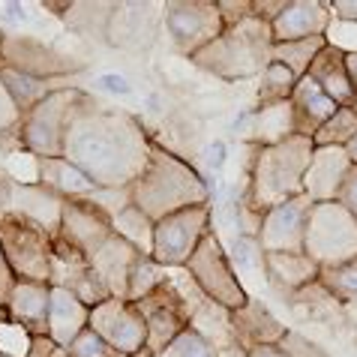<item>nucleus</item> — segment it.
<instances>
[{
    "mask_svg": "<svg viewBox=\"0 0 357 357\" xmlns=\"http://www.w3.org/2000/svg\"><path fill=\"white\" fill-rule=\"evenodd\" d=\"M151 135L135 114L105 105L91 93L75 108L63 142V160L105 190H126L144 172Z\"/></svg>",
    "mask_w": 357,
    "mask_h": 357,
    "instance_id": "f257e3e1",
    "label": "nucleus"
},
{
    "mask_svg": "<svg viewBox=\"0 0 357 357\" xmlns=\"http://www.w3.org/2000/svg\"><path fill=\"white\" fill-rule=\"evenodd\" d=\"M130 202L138 211H144L153 222H160L162 216L177 213L183 207L211 204L213 190L198 174L195 165H190L174 151H168V147H162L160 142L151 138L147 165L130 186Z\"/></svg>",
    "mask_w": 357,
    "mask_h": 357,
    "instance_id": "f03ea898",
    "label": "nucleus"
},
{
    "mask_svg": "<svg viewBox=\"0 0 357 357\" xmlns=\"http://www.w3.org/2000/svg\"><path fill=\"white\" fill-rule=\"evenodd\" d=\"M312 153L315 144L306 135H291L273 147H252L243 204L255 216H264L271 207L303 195V177L312 162Z\"/></svg>",
    "mask_w": 357,
    "mask_h": 357,
    "instance_id": "7ed1b4c3",
    "label": "nucleus"
},
{
    "mask_svg": "<svg viewBox=\"0 0 357 357\" xmlns=\"http://www.w3.org/2000/svg\"><path fill=\"white\" fill-rule=\"evenodd\" d=\"M271 52H273L271 24L250 15L237 27H225L211 45L202 48L190 61L198 69L211 73L213 78L243 82V78H259L264 73V66L271 63Z\"/></svg>",
    "mask_w": 357,
    "mask_h": 357,
    "instance_id": "20e7f679",
    "label": "nucleus"
},
{
    "mask_svg": "<svg viewBox=\"0 0 357 357\" xmlns=\"http://www.w3.org/2000/svg\"><path fill=\"white\" fill-rule=\"evenodd\" d=\"M87 91L69 84L54 91L52 96H45L39 105H33L31 112L22 117V142L24 151L39 156V160H54V156H63V142L69 132V123H73L75 108L84 102Z\"/></svg>",
    "mask_w": 357,
    "mask_h": 357,
    "instance_id": "39448f33",
    "label": "nucleus"
},
{
    "mask_svg": "<svg viewBox=\"0 0 357 357\" xmlns=\"http://www.w3.org/2000/svg\"><path fill=\"white\" fill-rule=\"evenodd\" d=\"M183 271L190 273V280L198 285V291H202L207 301H213L216 306H222L228 312L243 310V306L250 303V291L243 289L241 276H237V271L231 267L228 250L222 246L216 228H211V231L202 237V243H198V250L192 252V259L186 261Z\"/></svg>",
    "mask_w": 357,
    "mask_h": 357,
    "instance_id": "423d86ee",
    "label": "nucleus"
},
{
    "mask_svg": "<svg viewBox=\"0 0 357 357\" xmlns=\"http://www.w3.org/2000/svg\"><path fill=\"white\" fill-rule=\"evenodd\" d=\"M303 252L319 267H336L357 259V220L340 202L312 204Z\"/></svg>",
    "mask_w": 357,
    "mask_h": 357,
    "instance_id": "0eeeda50",
    "label": "nucleus"
},
{
    "mask_svg": "<svg viewBox=\"0 0 357 357\" xmlns=\"http://www.w3.org/2000/svg\"><path fill=\"white\" fill-rule=\"evenodd\" d=\"M0 66L33 78H73L75 73H84L87 61L63 52V48L48 45L36 36L6 31L3 43H0Z\"/></svg>",
    "mask_w": 357,
    "mask_h": 357,
    "instance_id": "6e6552de",
    "label": "nucleus"
},
{
    "mask_svg": "<svg viewBox=\"0 0 357 357\" xmlns=\"http://www.w3.org/2000/svg\"><path fill=\"white\" fill-rule=\"evenodd\" d=\"M0 246L18 280L48 282L52 276L54 237L22 216H0Z\"/></svg>",
    "mask_w": 357,
    "mask_h": 357,
    "instance_id": "1a4fd4ad",
    "label": "nucleus"
},
{
    "mask_svg": "<svg viewBox=\"0 0 357 357\" xmlns=\"http://www.w3.org/2000/svg\"><path fill=\"white\" fill-rule=\"evenodd\" d=\"M213 204L183 207L177 213L162 216L153 228V259L162 267H186L198 250L202 237L213 228Z\"/></svg>",
    "mask_w": 357,
    "mask_h": 357,
    "instance_id": "9d476101",
    "label": "nucleus"
},
{
    "mask_svg": "<svg viewBox=\"0 0 357 357\" xmlns=\"http://www.w3.org/2000/svg\"><path fill=\"white\" fill-rule=\"evenodd\" d=\"M135 306L142 310L144 324H147V345L144 349L153 357L160 351H165L177 336L192 327V306L186 301V294L172 282V276H168L160 289H153L147 297L135 301Z\"/></svg>",
    "mask_w": 357,
    "mask_h": 357,
    "instance_id": "9b49d317",
    "label": "nucleus"
},
{
    "mask_svg": "<svg viewBox=\"0 0 357 357\" xmlns=\"http://www.w3.org/2000/svg\"><path fill=\"white\" fill-rule=\"evenodd\" d=\"M165 31L174 48L186 57H195L220 36L222 18L216 0H168L165 3Z\"/></svg>",
    "mask_w": 357,
    "mask_h": 357,
    "instance_id": "f8f14e48",
    "label": "nucleus"
},
{
    "mask_svg": "<svg viewBox=\"0 0 357 357\" xmlns=\"http://www.w3.org/2000/svg\"><path fill=\"white\" fill-rule=\"evenodd\" d=\"M91 331L102 336L112 349L130 354V357L144 351V345H147V324H144V315L135 306V301L112 297V301L93 306Z\"/></svg>",
    "mask_w": 357,
    "mask_h": 357,
    "instance_id": "ddd939ff",
    "label": "nucleus"
},
{
    "mask_svg": "<svg viewBox=\"0 0 357 357\" xmlns=\"http://www.w3.org/2000/svg\"><path fill=\"white\" fill-rule=\"evenodd\" d=\"M312 204L315 202L303 192V195L291 198V202L271 207V211L261 216V225H259L261 250L264 252H303Z\"/></svg>",
    "mask_w": 357,
    "mask_h": 357,
    "instance_id": "4468645a",
    "label": "nucleus"
},
{
    "mask_svg": "<svg viewBox=\"0 0 357 357\" xmlns=\"http://www.w3.org/2000/svg\"><path fill=\"white\" fill-rule=\"evenodd\" d=\"M165 24V3H114V13L105 27V43L123 52H142Z\"/></svg>",
    "mask_w": 357,
    "mask_h": 357,
    "instance_id": "2eb2a0df",
    "label": "nucleus"
},
{
    "mask_svg": "<svg viewBox=\"0 0 357 357\" xmlns=\"http://www.w3.org/2000/svg\"><path fill=\"white\" fill-rule=\"evenodd\" d=\"M57 237L66 241L69 246H75L87 259H93L114 237V225H112V216L99 211L93 202H87V198H66Z\"/></svg>",
    "mask_w": 357,
    "mask_h": 357,
    "instance_id": "dca6fc26",
    "label": "nucleus"
},
{
    "mask_svg": "<svg viewBox=\"0 0 357 357\" xmlns=\"http://www.w3.org/2000/svg\"><path fill=\"white\" fill-rule=\"evenodd\" d=\"M333 24V9L324 0H289L285 9L271 24L273 45L276 43H297V39L327 36Z\"/></svg>",
    "mask_w": 357,
    "mask_h": 357,
    "instance_id": "f3484780",
    "label": "nucleus"
},
{
    "mask_svg": "<svg viewBox=\"0 0 357 357\" xmlns=\"http://www.w3.org/2000/svg\"><path fill=\"white\" fill-rule=\"evenodd\" d=\"M351 156L345 147H315L312 162L306 168L303 177V192L312 198L315 204L336 202L345 177L351 172Z\"/></svg>",
    "mask_w": 357,
    "mask_h": 357,
    "instance_id": "a211bd4d",
    "label": "nucleus"
},
{
    "mask_svg": "<svg viewBox=\"0 0 357 357\" xmlns=\"http://www.w3.org/2000/svg\"><path fill=\"white\" fill-rule=\"evenodd\" d=\"M63 202L66 198L54 195L45 190L43 183H15L13 202H9V216H22V220L39 225L43 231L57 237L61 231V216H63ZM3 213V216H6Z\"/></svg>",
    "mask_w": 357,
    "mask_h": 357,
    "instance_id": "6ab92c4d",
    "label": "nucleus"
},
{
    "mask_svg": "<svg viewBox=\"0 0 357 357\" xmlns=\"http://www.w3.org/2000/svg\"><path fill=\"white\" fill-rule=\"evenodd\" d=\"M48 306H52V285L18 280L13 294H9L6 315L31 336H48Z\"/></svg>",
    "mask_w": 357,
    "mask_h": 357,
    "instance_id": "aec40b11",
    "label": "nucleus"
},
{
    "mask_svg": "<svg viewBox=\"0 0 357 357\" xmlns=\"http://www.w3.org/2000/svg\"><path fill=\"white\" fill-rule=\"evenodd\" d=\"M228 327H231V340L243 349L252 345H276L285 336V327L273 319V312L267 310L261 301L250 297V303L243 310L228 312Z\"/></svg>",
    "mask_w": 357,
    "mask_h": 357,
    "instance_id": "412c9836",
    "label": "nucleus"
},
{
    "mask_svg": "<svg viewBox=\"0 0 357 357\" xmlns=\"http://www.w3.org/2000/svg\"><path fill=\"white\" fill-rule=\"evenodd\" d=\"M340 112V105L327 96L310 75H303L297 82L294 93H291V114H294V135H306L312 138L331 117Z\"/></svg>",
    "mask_w": 357,
    "mask_h": 357,
    "instance_id": "4be33fe9",
    "label": "nucleus"
},
{
    "mask_svg": "<svg viewBox=\"0 0 357 357\" xmlns=\"http://www.w3.org/2000/svg\"><path fill=\"white\" fill-rule=\"evenodd\" d=\"M138 259V250L123 241V237H112L102 250H99L93 259H91V267L96 271V276L102 280V285L108 289L112 297H121L126 301V294H130V273H132V264Z\"/></svg>",
    "mask_w": 357,
    "mask_h": 357,
    "instance_id": "5701e85b",
    "label": "nucleus"
},
{
    "mask_svg": "<svg viewBox=\"0 0 357 357\" xmlns=\"http://www.w3.org/2000/svg\"><path fill=\"white\" fill-rule=\"evenodd\" d=\"M91 327V306L82 303L66 289L52 285V306H48V340H54L61 349H69L78 336Z\"/></svg>",
    "mask_w": 357,
    "mask_h": 357,
    "instance_id": "b1692460",
    "label": "nucleus"
},
{
    "mask_svg": "<svg viewBox=\"0 0 357 357\" xmlns=\"http://www.w3.org/2000/svg\"><path fill=\"white\" fill-rule=\"evenodd\" d=\"M306 75H310L340 108H354V84L349 78V69H345V52L342 48L327 43L319 52V57L312 61Z\"/></svg>",
    "mask_w": 357,
    "mask_h": 357,
    "instance_id": "393cba45",
    "label": "nucleus"
},
{
    "mask_svg": "<svg viewBox=\"0 0 357 357\" xmlns=\"http://www.w3.org/2000/svg\"><path fill=\"white\" fill-rule=\"evenodd\" d=\"M264 271L273 289H280L282 294H294L319 282L321 267L306 252H264Z\"/></svg>",
    "mask_w": 357,
    "mask_h": 357,
    "instance_id": "a878e982",
    "label": "nucleus"
},
{
    "mask_svg": "<svg viewBox=\"0 0 357 357\" xmlns=\"http://www.w3.org/2000/svg\"><path fill=\"white\" fill-rule=\"evenodd\" d=\"M243 142L252 147H273L282 144L285 138L294 135V114H291V99L276 105H259L246 117Z\"/></svg>",
    "mask_w": 357,
    "mask_h": 357,
    "instance_id": "bb28decb",
    "label": "nucleus"
},
{
    "mask_svg": "<svg viewBox=\"0 0 357 357\" xmlns=\"http://www.w3.org/2000/svg\"><path fill=\"white\" fill-rule=\"evenodd\" d=\"M36 183H43L45 190H52L61 198H91L99 190L82 168H75L63 156H54V160H45L43 156L36 162Z\"/></svg>",
    "mask_w": 357,
    "mask_h": 357,
    "instance_id": "cd10ccee",
    "label": "nucleus"
},
{
    "mask_svg": "<svg viewBox=\"0 0 357 357\" xmlns=\"http://www.w3.org/2000/svg\"><path fill=\"white\" fill-rule=\"evenodd\" d=\"M0 78H3L6 91L13 96V102L18 105L22 117L31 112L33 105L43 102L45 96H52L54 91H61V87H69V78H33V75H22L6 66H0Z\"/></svg>",
    "mask_w": 357,
    "mask_h": 357,
    "instance_id": "c85d7f7f",
    "label": "nucleus"
},
{
    "mask_svg": "<svg viewBox=\"0 0 357 357\" xmlns=\"http://www.w3.org/2000/svg\"><path fill=\"white\" fill-rule=\"evenodd\" d=\"M228 259H231V267L241 276L243 289L250 291L255 285L267 282V271H264V250L259 243V237H250V234H234L231 241V252H228Z\"/></svg>",
    "mask_w": 357,
    "mask_h": 357,
    "instance_id": "c756f323",
    "label": "nucleus"
},
{
    "mask_svg": "<svg viewBox=\"0 0 357 357\" xmlns=\"http://www.w3.org/2000/svg\"><path fill=\"white\" fill-rule=\"evenodd\" d=\"M112 225H114V234L123 237V241H130L138 252H144V255L153 252V228H156V222L144 211H138L135 204L123 207V211L112 220Z\"/></svg>",
    "mask_w": 357,
    "mask_h": 357,
    "instance_id": "7c9ffc66",
    "label": "nucleus"
},
{
    "mask_svg": "<svg viewBox=\"0 0 357 357\" xmlns=\"http://www.w3.org/2000/svg\"><path fill=\"white\" fill-rule=\"evenodd\" d=\"M114 13V3H69L63 22L66 27H73V33L78 36H96L105 43V27L108 18Z\"/></svg>",
    "mask_w": 357,
    "mask_h": 357,
    "instance_id": "2f4dec72",
    "label": "nucleus"
},
{
    "mask_svg": "<svg viewBox=\"0 0 357 357\" xmlns=\"http://www.w3.org/2000/svg\"><path fill=\"white\" fill-rule=\"evenodd\" d=\"M327 45V36H312V39H297V43H276L271 52V61L289 66L297 78H303L310 73L312 61L319 57V52Z\"/></svg>",
    "mask_w": 357,
    "mask_h": 357,
    "instance_id": "473e14b6",
    "label": "nucleus"
},
{
    "mask_svg": "<svg viewBox=\"0 0 357 357\" xmlns=\"http://www.w3.org/2000/svg\"><path fill=\"white\" fill-rule=\"evenodd\" d=\"M297 78L289 66L271 61L264 66V73L259 75V105H276V102H289L294 87H297Z\"/></svg>",
    "mask_w": 357,
    "mask_h": 357,
    "instance_id": "72a5a7b5",
    "label": "nucleus"
},
{
    "mask_svg": "<svg viewBox=\"0 0 357 357\" xmlns=\"http://www.w3.org/2000/svg\"><path fill=\"white\" fill-rule=\"evenodd\" d=\"M165 280H168V267H162L153 255L138 252L132 273H130V294H126V301H142L153 289H160Z\"/></svg>",
    "mask_w": 357,
    "mask_h": 357,
    "instance_id": "f704fd0d",
    "label": "nucleus"
},
{
    "mask_svg": "<svg viewBox=\"0 0 357 357\" xmlns=\"http://www.w3.org/2000/svg\"><path fill=\"white\" fill-rule=\"evenodd\" d=\"M315 285H321L327 294H333L342 303H357V259L336 267H321Z\"/></svg>",
    "mask_w": 357,
    "mask_h": 357,
    "instance_id": "c9c22d12",
    "label": "nucleus"
},
{
    "mask_svg": "<svg viewBox=\"0 0 357 357\" xmlns=\"http://www.w3.org/2000/svg\"><path fill=\"white\" fill-rule=\"evenodd\" d=\"M357 138V112L354 108H340L319 132L312 135L315 147H349Z\"/></svg>",
    "mask_w": 357,
    "mask_h": 357,
    "instance_id": "e433bc0d",
    "label": "nucleus"
},
{
    "mask_svg": "<svg viewBox=\"0 0 357 357\" xmlns=\"http://www.w3.org/2000/svg\"><path fill=\"white\" fill-rule=\"evenodd\" d=\"M156 357H220V354H216V342L207 340L202 331L190 327V331H183L165 351H160Z\"/></svg>",
    "mask_w": 357,
    "mask_h": 357,
    "instance_id": "4c0bfd02",
    "label": "nucleus"
},
{
    "mask_svg": "<svg viewBox=\"0 0 357 357\" xmlns=\"http://www.w3.org/2000/svg\"><path fill=\"white\" fill-rule=\"evenodd\" d=\"M31 342H33V336L27 333L24 327H18L15 321L6 319L0 324V354L3 357H27Z\"/></svg>",
    "mask_w": 357,
    "mask_h": 357,
    "instance_id": "58836bf2",
    "label": "nucleus"
},
{
    "mask_svg": "<svg viewBox=\"0 0 357 357\" xmlns=\"http://www.w3.org/2000/svg\"><path fill=\"white\" fill-rule=\"evenodd\" d=\"M69 357H130V354H123V351H117V349H112L102 336L99 333H93L91 327L78 336V340L69 345Z\"/></svg>",
    "mask_w": 357,
    "mask_h": 357,
    "instance_id": "ea45409f",
    "label": "nucleus"
},
{
    "mask_svg": "<svg viewBox=\"0 0 357 357\" xmlns=\"http://www.w3.org/2000/svg\"><path fill=\"white\" fill-rule=\"evenodd\" d=\"M276 345H280V351L285 357H331V354H327V349H321L319 342L306 340V336L294 333V331H285V336Z\"/></svg>",
    "mask_w": 357,
    "mask_h": 357,
    "instance_id": "a19ab883",
    "label": "nucleus"
},
{
    "mask_svg": "<svg viewBox=\"0 0 357 357\" xmlns=\"http://www.w3.org/2000/svg\"><path fill=\"white\" fill-rule=\"evenodd\" d=\"M216 6H220L222 27H237L252 15V0H216Z\"/></svg>",
    "mask_w": 357,
    "mask_h": 357,
    "instance_id": "79ce46f5",
    "label": "nucleus"
},
{
    "mask_svg": "<svg viewBox=\"0 0 357 357\" xmlns=\"http://www.w3.org/2000/svg\"><path fill=\"white\" fill-rule=\"evenodd\" d=\"M18 126H22V112H18V105L13 102V96H9L3 78H0V135L13 132Z\"/></svg>",
    "mask_w": 357,
    "mask_h": 357,
    "instance_id": "37998d69",
    "label": "nucleus"
},
{
    "mask_svg": "<svg viewBox=\"0 0 357 357\" xmlns=\"http://www.w3.org/2000/svg\"><path fill=\"white\" fill-rule=\"evenodd\" d=\"M24 151V142H22V130H13V132H3L0 135V172H6L9 160L15 153Z\"/></svg>",
    "mask_w": 357,
    "mask_h": 357,
    "instance_id": "c03bdc74",
    "label": "nucleus"
},
{
    "mask_svg": "<svg viewBox=\"0 0 357 357\" xmlns=\"http://www.w3.org/2000/svg\"><path fill=\"white\" fill-rule=\"evenodd\" d=\"M336 202H340L345 211L357 220V165H351V172H349V177H345V183H342L340 195H336Z\"/></svg>",
    "mask_w": 357,
    "mask_h": 357,
    "instance_id": "a18cd8bd",
    "label": "nucleus"
},
{
    "mask_svg": "<svg viewBox=\"0 0 357 357\" xmlns=\"http://www.w3.org/2000/svg\"><path fill=\"white\" fill-rule=\"evenodd\" d=\"M15 282H18V276H15L13 264H9V259H6L3 246H0V303H3V306L9 303V294H13Z\"/></svg>",
    "mask_w": 357,
    "mask_h": 357,
    "instance_id": "49530a36",
    "label": "nucleus"
},
{
    "mask_svg": "<svg viewBox=\"0 0 357 357\" xmlns=\"http://www.w3.org/2000/svg\"><path fill=\"white\" fill-rule=\"evenodd\" d=\"M27 357H69V351L61 349L54 340H48V336H33Z\"/></svg>",
    "mask_w": 357,
    "mask_h": 357,
    "instance_id": "de8ad7c7",
    "label": "nucleus"
},
{
    "mask_svg": "<svg viewBox=\"0 0 357 357\" xmlns=\"http://www.w3.org/2000/svg\"><path fill=\"white\" fill-rule=\"evenodd\" d=\"M285 3H289V0H252V15L261 18L267 24H273L276 15L285 9Z\"/></svg>",
    "mask_w": 357,
    "mask_h": 357,
    "instance_id": "09e8293b",
    "label": "nucleus"
},
{
    "mask_svg": "<svg viewBox=\"0 0 357 357\" xmlns=\"http://www.w3.org/2000/svg\"><path fill=\"white\" fill-rule=\"evenodd\" d=\"M15 183L6 172H0V216H3L9 211V202H13V190H15Z\"/></svg>",
    "mask_w": 357,
    "mask_h": 357,
    "instance_id": "8fccbe9b",
    "label": "nucleus"
},
{
    "mask_svg": "<svg viewBox=\"0 0 357 357\" xmlns=\"http://www.w3.org/2000/svg\"><path fill=\"white\" fill-rule=\"evenodd\" d=\"M331 9L340 22H357V3L354 0H336V3H331Z\"/></svg>",
    "mask_w": 357,
    "mask_h": 357,
    "instance_id": "3c124183",
    "label": "nucleus"
},
{
    "mask_svg": "<svg viewBox=\"0 0 357 357\" xmlns=\"http://www.w3.org/2000/svg\"><path fill=\"white\" fill-rule=\"evenodd\" d=\"M246 357H285L280 351V345H252V349H246Z\"/></svg>",
    "mask_w": 357,
    "mask_h": 357,
    "instance_id": "603ef678",
    "label": "nucleus"
},
{
    "mask_svg": "<svg viewBox=\"0 0 357 357\" xmlns=\"http://www.w3.org/2000/svg\"><path fill=\"white\" fill-rule=\"evenodd\" d=\"M216 354H220V357H246V349H243V345H237L234 340H228L222 345H216Z\"/></svg>",
    "mask_w": 357,
    "mask_h": 357,
    "instance_id": "864d4df0",
    "label": "nucleus"
},
{
    "mask_svg": "<svg viewBox=\"0 0 357 357\" xmlns=\"http://www.w3.org/2000/svg\"><path fill=\"white\" fill-rule=\"evenodd\" d=\"M345 69H349V78L354 84V96H357V52H345Z\"/></svg>",
    "mask_w": 357,
    "mask_h": 357,
    "instance_id": "5fc2aeb1",
    "label": "nucleus"
},
{
    "mask_svg": "<svg viewBox=\"0 0 357 357\" xmlns=\"http://www.w3.org/2000/svg\"><path fill=\"white\" fill-rule=\"evenodd\" d=\"M222 160V144H211V147H207V162H220Z\"/></svg>",
    "mask_w": 357,
    "mask_h": 357,
    "instance_id": "6e6d98bb",
    "label": "nucleus"
},
{
    "mask_svg": "<svg viewBox=\"0 0 357 357\" xmlns=\"http://www.w3.org/2000/svg\"><path fill=\"white\" fill-rule=\"evenodd\" d=\"M105 84L112 87V91H126V84H123L117 75H105Z\"/></svg>",
    "mask_w": 357,
    "mask_h": 357,
    "instance_id": "4d7b16f0",
    "label": "nucleus"
},
{
    "mask_svg": "<svg viewBox=\"0 0 357 357\" xmlns=\"http://www.w3.org/2000/svg\"><path fill=\"white\" fill-rule=\"evenodd\" d=\"M345 151H349V156H351V162L357 165V138H354V142H351L349 147H345Z\"/></svg>",
    "mask_w": 357,
    "mask_h": 357,
    "instance_id": "13d9d810",
    "label": "nucleus"
},
{
    "mask_svg": "<svg viewBox=\"0 0 357 357\" xmlns=\"http://www.w3.org/2000/svg\"><path fill=\"white\" fill-rule=\"evenodd\" d=\"M6 319H9V315H6V306H3V303H0V324H3Z\"/></svg>",
    "mask_w": 357,
    "mask_h": 357,
    "instance_id": "bf43d9fd",
    "label": "nucleus"
},
{
    "mask_svg": "<svg viewBox=\"0 0 357 357\" xmlns=\"http://www.w3.org/2000/svg\"><path fill=\"white\" fill-rule=\"evenodd\" d=\"M3 36H6V31H3V27H0V43H3Z\"/></svg>",
    "mask_w": 357,
    "mask_h": 357,
    "instance_id": "052dcab7",
    "label": "nucleus"
},
{
    "mask_svg": "<svg viewBox=\"0 0 357 357\" xmlns=\"http://www.w3.org/2000/svg\"><path fill=\"white\" fill-rule=\"evenodd\" d=\"M0 357H3V354H0Z\"/></svg>",
    "mask_w": 357,
    "mask_h": 357,
    "instance_id": "680f3d73",
    "label": "nucleus"
}]
</instances>
